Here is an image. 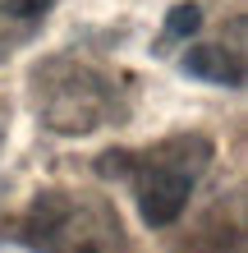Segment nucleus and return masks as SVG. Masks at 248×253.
<instances>
[{"label":"nucleus","mask_w":248,"mask_h":253,"mask_svg":"<svg viewBox=\"0 0 248 253\" xmlns=\"http://www.w3.org/2000/svg\"><path fill=\"white\" fill-rule=\"evenodd\" d=\"M212 161V143L207 138H166L161 147H152L147 157L134 161L138 170V207L142 221L152 230H166L179 221V212L188 207V193H193L202 166Z\"/></svg>","instance_id":"nucleus-1"},{"label":"nucleus","mask_w":248,"mask_h":253,"mask_svg":"<svg viewBox=\"0 0 248 253\" xmlns=\"http://www.w3.org/2000/svg\"><path fill=\"white\" fill-rule=\"evenodd\" d=\"M37 106L55 133H87L106 120V83L92 69L60 65L55 74H46V92L37 97Z\"/></svg>","instance_id":"nucleus-2"},{"label":"nucleus","mask_w":248,"mask_h":253,"mask_svg":"<svg viewBox=\"0 0 248 253\" xmlns=\"http://www.w3.org/2000/svg\"><path fill=\"white\" fill-rule=\"evenodd\" d=\"M184 74H193L202 83H216V87H239L244 83L239 55L225 51V46H188L184 51Z\"/></svg>","instance_id":"nucleus-3"},{"label":"nucleus","mask_w":248,"mask_h":253,"mask_svg":"<svg viewBox=\"0 0 248 253\" xmlns=\"http://www.w3.org/2000/svg\"><path fill=\"white\" fill-rule=\"evenodd\" d=\"M202 28V5H193V0H184V5H175L166 14V28H161V46L166 42H184V37H193Z\"/></svg>","instance_id":"nucleus-4"},{"label":"nucleus","mask_w":248,"mask_h":253,"mask_svg":"<svg viewBox=\"0 0 248 253\" xmlns=\"http://www.w3.org/2000/svg\"><path fill=\"white\" fill-rule=\"evenodd\" d=\"M51 9V0H0V19H41Z\"/></svg>","instance_id":"nucleus-5"},{"label":"nucleus","mask_w":248,"mask_h":253,"mask_svg":"<svg viewBox=\"0 0 248 253\" xmlns=\"http://www.w3.org/2000/svg\"><path fill=\"white\" fill-rule=\"evenodd\" d=\"M134 152H124V147H115V152H106V157H97V170L106 175V180H115V175H134Z\"/></svg>","instance_id":"nucleus-6"},{"label":"nucleus","mask_w":248,"mask_h":253,"mask_svg":"<svg viewBox=\"0 0 248 253\" xmlns=\"http://www.w3.org/2000/svg\"><path fill=\"white\" fill-rule=\"evenodd\" d=\"M0 133H5V111H0Z\"/></svg>","instance_id":"nucleus-7"}]
</instances>
